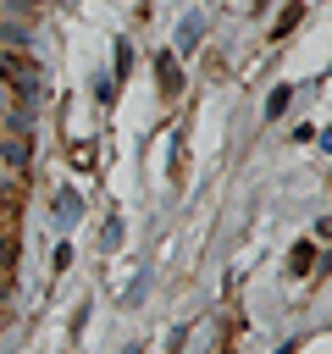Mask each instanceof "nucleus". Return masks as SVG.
<instances>
[{"label": "nucleus", "mask_w": 332, "mask_h": 354, "mask_svg": "<svg viewBox=\"0 0 332 354\" xmlns=\"http://www.w3.org/2000/svg\"><path fill=\"white\" fill-rule=\"evenodd\" d=\"M205 28H210V22H205V11H188V17L177 22V33H172V55H194V50H199V39H205Z\"/></svg>", "instance_id": "nucleus-1"}, {"label": "nucleus", "mask_w": 332, "mask_h": 354, "mask_svg": "<svg viewBox=\"0 0 332 354\" xmlns=\"http://www.w3.org/2000/svg\"><path fill=\"white\" fill-rule=\"evenodd\" d=\"M50 210H55V221L72 232V227L83 221V194H77L72 183H61V188H55V199H50Z\"/></svg>", "instance_id": "nucleus-2"}, {"label": "nucleus", "mask_w": 332, "mask_h": 354, "mask_svg": "<svg viewBox=\"0 0 332 354\" xmlns=\"http://www.w3.org/2000/svg\"><path fill=\"white\" fill-rule=\"evenodd\" d=\"M155 72H160V94H177V88H183V66H177V55H172V50H160V55H155Z\"/></svg>", "instance_id": "nucleus-3"}, {"label": "nucleus", "mask_w": 332, "mask_h": 354, "mask_svg": "<svg viewBox=\"0 0 332 354\" xmlns=\"http://www.w3.org/2000/svg\"><path fill=\"white\" fill-rule=\"evenodd\" d=\"M122 243H127V227H122V216H111V221L100 227V249H105V254H116Z\"/></svg>", "instance_id": "nucleus-4"}, {"label": "nucleus", "mask_w": 332, "mask_h": 354, "mask_svg": "<svg viewBox=\"0 0 332 354\" xmlns=\"http://www.w3.org/2000/svg\"><path fill=\"white\" fill-rule=\"evenodd\" d=\"M288 100H293V88L282 83V88H271V100H266V122H277L282 111H288Z\"/></svg>", "instance_id": "nucleus-5"}, {"label": "nucleus", "mask_w": 332, "mask_h": 354, "mask_svg": "<svg viewBox=\"0 0 332 354\" xmlns=\"http://www.w3.org/2000/svg\"><path fill=\"white\" fill-rule=\"evenodd\" d=\"M72 260H77V254H72V243H55V254H50V266H55V271H72Z\"/></svg>", "instance_id": "nucleus-6"}, {"label": "nucleus", "mask_w": 332, "mask_h": 354, "mask_svg": "<svg viewBox=\"0 0 332 354\" xmlns=\"http://www.w3.org/2000/svg\"><path fill=\"white\" fill-rule=\"evenodd\" d=\"M127 66H133V50H127V44H116V77H111V83H122V77H127Z\"/></svg>", "instance_id": "nucleus-7"}, {"label": "nucleus", "mask_w": 332, "mask_h": 354, "mask_svg": "<svg viewBox=\"0 0 332 354\" xmlns=\"http://www.w3.org/2000/svg\"><path fill=\"white\" fill-rule=\"evenodd\" d=\"M310 254H315V243H299V249H293V266H288V271H310Z\"/></svg>", "instance_id": "nucleus-8"}, {"label": "nucleus", "mask_w": 332, "mask_h": 354, "mask_svg": "<svg viewBox=\"0 0 332 354\" xmlns=\"http://www.w3.org/2000/svg\"><path fill=\"white\" fill-rule=\"evenodd\" d=\"M183 343H188V326H172V343H166V354H177Z\"/></svg>", "instance_id": "nucleus-9"}, {"label": "nucleus", "mask_w": 332, "mask_h": 354, "mask_svg": "<svg viewBox=\"0 0 332 354\" xmlns=\"http://www.w3.org/2000/svg\"><path fill=\"white\" fill-rule=\"evenodd\" d=\"M122 354H144V343H127V348H122Z\"/></svg>", "instance_id": "nucleus-10"}, {"label": "nucleus", "mask_w": 332, "mask_h": 354, "mask_svg": "<svg viewBox=\"0 0 332 354\" xmlns=\"http://www.w3.org/2000/svg\"><path fill=\"white\" fill-rule=\"evenodd\" d=\"M0 116H6V88H0Z\"/></svg>", "instance_id": "nucleus-11"}]
</instances>
